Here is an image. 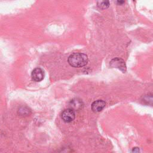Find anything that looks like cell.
Returning <instances> with one entry per match:
<instances>
[{"mask_svg":"<svg viewBox=\"0 0 153 153\" xmlns=\"http://www.w3.org/2000/svg\"><path fill=\"white\" fill-rule=\"evenodd\" d=\"M31 76L33 81L39 82L42 81L44 78V71L40 68H36L32 71Z\"/></svg>","mask_w":153,"mask_h":153,"instance_id":"cell-4","label":"cell"},{"mask_svg":"<svg viewBox=\"0 0 153 153\" xmlns=\"http://www.w3.org/2000/svg\"></svg>","mask_w":153,"mask_h":153,"instance_id":"cell-9","label":"cell"},{"mask_svg":"<svg viewBox=\"0 0 153 153\" xmlns=\"http://www.w3.org/2000/svg\"><path fill=\"white\" fill-rule=\"evenodd\" d=\"M62 119L65 123H71L72 122L75 117V114L74 110L71 108H68L65 109L61 114Z\"/></svg>","mask_w":153,"mask_h":153,"instance_id":"cell-3","label":"cell"},{"mask_svg":"<svg viewBox=\"0 0 153 153\" xmlns=\"http://www.w3.org/2000/svg\"><path fill=\"white\" fill-rule=\"evenodd\" d=\"M69 105H70V108L72 109L74 111H76L81 108L82 102L79 100H78L76 99H73L70 102Z\"/></svg>","mask_w":153,"mask_h":153,"instance_id":"cell-6","label":"cell"},{"mask_svg":"<svg viewBox=\"0 0 153 153\" xmlns=\"http://www.w3.org/2000/svg\"><path fill=\"white\" fill-rule=\"evenodd\" d=\"M97 7L102 10L106 9L109 7V0H96Z\"/></svg>","mask_w":153,"mask_h":153,"instance_id":"cell-7","label":"cell"},{"mask_svg":"<svg viewBox=\"0 0 153 153\" xmlns=\"http://www.w3.org/2000/svg\"><path fill=\"white\" fill-rule=\"evenodd\" d=\"M110 66L112 68H115L123 72H125L126 71V65L124 60L120 58H115L111 60Z\"/></svg>","mask_w":153,"mask_h":153,"instance_id":"cell-2","label":"cell"},{"mask_svg":"<svg viewBox=\"0 0 153 153\" xmlns=\"http://www.w3.org/2000/svg\"><path fill=\"white\" fill-rule=\"evenodd\" d=\"M88 60L87 56L81 53H73L69 56L68 59L69 64L74 68H81L85 66Z\"/></svg>","mask_w":153,"mask_h":153,"instance_id":"cell-1","label":"cell"},{"mask_svg":"<svg viewBox=\"0 0 153 153\" xmlns=\"http://www.w3.org/2000/svg\"><path fill=\"white\" fill-rule=\"evenodd\" d=\"M126 0H114V2L118 5H121L124 4Z\"/></svg>","mask_w":153,"mask_h":153,"instance_id":"cell-8","label":"cell"},{"mask_svg":"<svg viewBox=\"0 0 153 153\" xmlns=\"http://www.w3.org/2000/svg\"><path fill=\"white\" fill-rule=\"evenodd\" d=\"M105 102L102 100H97L91 104V109L94 112L101 111L105 106Z\"/></svg>","mask_w":153,"mask_h":153,"instance_id":"cell-5","label":"cell"}]
</instances>
